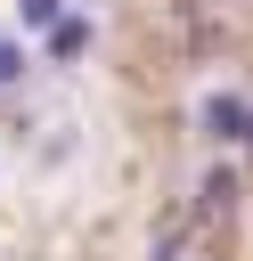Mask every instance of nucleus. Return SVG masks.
I'll return each mask as SVG.
<instances>
[{
	"mask_svg": "<svg viewBox=\"0 0 253 261\" xmlns=\"http://www.w3.org/2000/svg\"><path fill=\"white\" fill-rule=\"evenodd\" d=\"M82 49H90V16H57V24H49V57H57V65H73Z\"/></svg>",
	"mask_w": 253,
	"mask_h": 261,
	"instance_id": "f03ea898",
	"label": "nucleus"
},
{
	"mask_svg": "<svg viewBox=\"0 0 253 261\" xmlns=\"http://www.w3.org/2000/svg\"><path fill=\"white\" fill-rule=\"evenodd\" d=\"M0 82H24V49L16 41H0Z\"/></svg>",
	"mask_w": 253,
	"mask_h": 261,
	"instance_id": "39448f33",
	"label": "nucleus"
},
{
	"mask_svg": "<svg viewBox=\"0 0 253 261\" xmlns=\"http://www.w3.org/2000/svg\"><path fill=\"white\" fill-rule=\"evenodd\" d=\"M16 16H24V33H49L65 16V0H16Z\"/></svg>",
	"mask_w": 253,
	"mask_h": 261,
	"instance_id": "7ed1b4c3",
	"label": "nucleus"
},
{
	"mask_svg": "<svg viewBox=\"0 0 253 261\" xmlns=\"http://www.w3.org/2000/svg\"><path fill=\"white\" fill-rule=\"evenodd\" d=\"M229 196H237V179H229V171H212V179H204V212H220Z\"/></svg>",
	"mask_w": 253,
	"mask_h": 261,
	"instance_id": "20e7f679",
	"label": "nucleus"
},
{
	"mask_svg": "<svg viewBox=\"0 0 253 261\" xmlns=\"http://www.w3.org/2000/svg\"><path fill=\"white\" fill-rule=\"evenodd\" d=\"M204 139H220V147H245V139H253V106H245L237 90H212V98H204Z\"/></svg>",
	"mask_w": 253,
	"mask_h": 261,
	"instance_id": "f257e3e1",
	"label": "nucleus"
},
{
	"mask_svg": "<svg viewBox=\"0 0 253 261\" xmlns=\"http://www.w3.org/2000/svg\"><path fill=\"white\" fill-rule=\"evenodd\" d=\"M155 261H171V237H163V245H155Z\"/></svg>",
	"mask_w": 253,
	"mask_h": 261,
	"instance_id": "423d86ee",
	"label": "nucleus"
}]
</instances>
